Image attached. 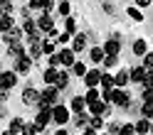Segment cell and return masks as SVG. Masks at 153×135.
Masks as SVG:
<instances>
[{"instance_id": "1", "label": "cell", "mask_w": 153, "mask_h": 135, "mask_svg": "<svg viewBox=\"0 0 153 135\" xmlns=\"http://www.w3.org/2000/svg\"><path fill=\"white\" fill-rule=\"evenodd\" d=\"M42 101L50 103V106H57V101H59V89H57L54 84H50V86L42 91Z\"/></svg>"}, {"instance_id": "2", "label": "cell", "mask_w": 153, "mask_h": 135, "mask_svg": "<svg viewBox=\"0 0 153 135\" xmlns=\"http://www.w3.org/2000/svg\"><path fill=\"white\" fill-rule=\"evenodd\" d=\"M22 101L27 103V106H40V101H42V93L40 91H37V89H25L22 91Z\"/></svg>"}, {"instance_id": "3", "label": "cell", "mask_w": 153, "mask_h": 135, "mask_svg": "<svg viewBox=\"0 0 153 135\" xmlns=\"http://www.w3.org/2000/svg\"><path fill=\"white\" fill-rule=\"evenodd\" d=\"M84 81H87L89 89L99 86V84H101V71H99V69H89V71H87V76H84Z\"/></svg>"}, {"instance_id": "4", "label": "cell", "mask_w": 153, "mask_h": 135, "mask_svg": "<svg viewBox=\"0 0 153 135\" xmlns=\"http://www.w3.org/2000/svg\"><path fill=\"white\" fill-rule=\"evenodd\" d=\"M30 66H32V56H17V62H15V71L17 74H27Z\"/></svg>"}, {"instance_id": "5", "label": "cell", "mask_w": 153, "mask_h": 135, "mask_svg": "<svg viewBox=\"0 0 153 135\" xmlns=\"http://www.w3.org/2000/svg\"><path fill=\"white\" fill-rule=\"evenodd\" d=\"M67 120H69V111H67L64 106L57 103V106H54V123H57V125H64Z\"/></svg>"}, {"instance_id": "6", "label": "cell", "mask_w": 153, "mask_h": 135, "mask_svg": "<svg viewBox=\"0 0 153 135\" xmlns=\"http://www.w3.org/2000/svg\"><path fill=\"white\" fill-rule=\"evenodd\" d=\"M15 84H17V74L15 71H3V76H0V86H3V89H13Z\"/></svg>"}, {"instance_id": "7", "label": "cell", "mask_w": 153, "mask_h": 135, "mask_svg": "<svg viewBox=\"0 0 153 135\" xmlns=\"http://www.w3.org/2000/svg\"><path fill=\"white\" fill-rule=\"evenodd\" d=\"M89 108H91L94 115H109V113H111V108H109V103H106V101H94Z\"/></svg>"}, {"instance_id": "8", "label": "cell", "mask_w": 153, "mask_h": 135, "mask_svg": "<svg viewBox=\"0 0 153 135\" xmlns=\"http://www.w3.org/2000/svg\"><path fill=\"white\" fill-rule=\"evenodd\" d=\"M114 103H116L119 106V108H128V106H131V101H128V93L126 91H114Z\"/></svg>"}, {"instance_id": "9", "label": "cell", "mask_w": 153, "mask_h": 135, "mask_svg": "<svg viewBox=\"0 0 153 135\" xmlns=\"http://www.w3.org/2000/svg\"><path fill=\"white\" fill-rule=\"evenodd\" d=\"M3 37H5V42H7V44H10V42H20V37H22V30H20V27H13V30L3 32Z\"/></svg>"}, {"instance_id": "10", "label": "cell", "mask_w": 153, "mask_h": 135, "mask_svg": "<svg viewBox=\"0 0 153 135\" xmlns=\"http://www.w3.org/2000/svg\"><path fill=\"white\" fill-rule=\"evenodd\" d=\"M87 98H84V96H74V98H72V111L74 113H84V108H87Z\"/></svg>"}, {"instance_id": "11", "label": "cell", "mask_w": 153, "mask_h": 135, "mask_svg": "<svg viewBox=\"0 0 153 135\" xmlns=\"http://www.w3.org/2000/svg\"><path fill=\"white\" fill-rule=\"evenodd\" d=\"M59 59H62V66H74V49H62L59 52Z\"/></svg>"}, {"instance_id": "12", "label": "cell", "mask_w": 153, "mask_h": 135, "mask_svg": "<svg viewBox=\"0 0 153 135\" xmlns=\"http://www.w3.org/2000/svg\"><path fill=\"white\" fill-rule=\"evenodd\" d=\"M146 66H136V69H131V81H136V84H143V79H146Z\"/></svg>"}, {"instance_id": "13", "label": "cell", "mask_w": 153, "mask_h": 135, "mask_svg": "<svg viewBox=\"0 0 153 135\" xmlns=\"http://www.w3.org/2000/svg\"><path fill=\"white\" fill-rule=\"evenodd\" d=\"M119 49H121V42H119V40H109L106 44H104V52H106V54H114V56H116Z\"/></svg>"}, {"instance_id": "14", "label": "cell", "mask_w": 153, "mask_h": 135, "mask_svg": "<svg viewBox=\"0 0 153 135\" xmlns=\"http://www.w3.org/2000/svg\"><path fill=\"white\" fill-rule=\"evenodd\" d=\"M104 59H106V52H104V47H94V49H91V62L101 64Z\"/></svg>"}, {"instance_id": "15", "label": "cell", "mask_w": 153, "mask_h": 135, "mask_svg": "<svg viewBox=\"0 0 153 135\" xmlns=\"http://www.w3.org/2000/svg\"><path fill=\"white\" fill-rule=\"evenodd\" d=\"M146 52H148V44H146V40H136V42H133V54L143 56Z\"/></svg>"}, {"instance_id": "16", "label": "cell", "mask_w": 153, "mask_h": 135, "mask_svg": "<svg viewBox=\"0 0 153 135\" xmlns=\"http://www.w3.org/2000/svg\"><path fill=\"white\" fill-rule=\"evenodd\" d=\"M114 79H116V86H119V89H121V86H126V84H128V79H131V74L121 69V71H119L116 76H114Z\"/></svg>"}, {"instance_id": "17", "label": "cell", "mask_w": 153, "mask_h": 135, "mask_svg": "<svg viewBox=\"0 0 153 135\" xmlns=\"http://www.w3.org/2000/svg\"><path fill=\"white\" fill-rule=\"evenodd\" d=\"M57 76H59V71H57L54 66H50V69L45 71V84H57Z\"/></svg>"}, {"instance_id": "18", "label": "cell", "mask_w": 153, "mask_h": 135, "mask_svg": "<svg viewBox=\"0 0 153 135\" xmlns=\"http://www.w3.org/2000/svg\"><path fill=\"white\" fill-rule=\"evenodd\" d=\"M7 47H10L7 52H10L13 56H25V49H22V44H20V42H10Z\"/></svg>"}, {"instance_id": "19", "label": "cell", "mask_w": 153, "mask_h": 135, "mask_svg": "<svg viewBox=\"0 0 153 135\" xmlns=\"http://www.w3.org/2000/svg\"><path fill=\"white\" fill-rule=\"evenodd\" d=\"M84 44H87V37H84V34H76L74 42H72V49H74V52H82Z\"/></svg>"}, {"instance_id": "20", "label": "cell", "mask_w": 153, "mask_h": 135, "mask_svg": "<svg viewBox=\"0 0 153 135\" xmlns=\"http://www.w3.org/2000/svg\"><path fill=\"white\" fill-rule=\"evenodd\" d=\"M13 17L10 15H3V17H0V30H3V32H7V30H13Z\"/></svg>"}, {"instance_id": "21", "label": "cell", "mask_w": 153, "mask_h": 135, "mask_svg": "<svg viewBox=\"0 0 153 135\" xmlns=\"http://www.w3.org/2000/svg\"><path fill=\"white\" fill-rule=\"evenodd\" d=\"M114 86H116V79L109 74H101V89H114Z\"/></svg>"}, {"instance_id": "22", "label": "cell", "mask_w": 153, "mask_h": 135, "mask_svg": "<svg viewBox=\"0 0 153 135\" xmlns=\"http://www.w3.org/2000/svg\"><path fill=\"white\" fill-rule=\"evenodd\" d=\"M67 84H69V76H67V71H59V76H57V84H54V86L62 91V89H67Z\"/></svg>"}, {"instance_id": "23", "label": "cell", "mask_w": 153, "mask_h": 135, "mask_svg": "<svg viewBox=\"0 0 153 135\" xmlns=\"http://www.w3.org/2000/svg\"><path fill=\"white\" fill-rule=\"evenodd\" d=\"M148 130H151V123H148L146 118H143V120H138V123H136V133H138V135H146Z\"/></svg>"}, {"instance_id": "24", "label": "cell", "mask_w": 153, "mask_h": 135, "mask_svg": "<svg viewBox=\"0 0 153 135\" xmlns=\"http://www.w3.org/2000/svg\"><path fill=\"white\" fill-rule=\"evenodd\" d=\"M22 128H25V120L22 118H13L10 120V130L13 133H22Z\"/></svg>"}, {"instance_id": "25", "label": "cell", "mask_w": 153, "mask_h": 135, "mask_svg": "<svg viewBox=\"0 0 153 135\" xmlns=\"http://www.w3.org/2000/svg\"><path fill=\"white\" fill-rule=\"evenodd\" d=\"M84 98H87V103H89V106H91L94 101H99V89H97V86H94V89H89Z\"/></svg>"}, {"instance_id": "26", "label": "cell", "mask_w": 153, "mask_h": 135, "mask_svg": "<svg viewBox=\"0 0 153 135\" xmlns=\"http://www.w3.org/2000/svg\"><path fill=\"white\" fill-rule=\"evenodd\" d=\"M89 118H87V113H76V128H89Z\"/></svg>"}, {"instance_id": "27", "label": "cell", "mask_w": 153, "mask_h": 135, "mask_svg": "<svg viewBox=\"0 0 153 135\" xmlns=\"http://www.w3.org/2000/svg\"><path fill=\"white\" fill-rule=\"evenodd\" d=\"M72 71H74L76 76H87V71H89V69H87V66H84L82 62H76V64L72 66Z\"/></svg>"}, {"instance_id": "28", "label": "cell", "mask_w": 153, "mask_h": 135, "mask_svg": "<svg viewBox=\"0 0 153 135\" xmlns=\"http://www.w3.org/2000/svg\"><path fill=\"white\" fill-rule=\"evenodd\" d=\"M143 115L153 120V101H143Z\"/></svg>"}, {"instance_id": "29", "label": "cell", "mask_w": 153, "mask_h": 135, "mask_svg": "<svg viewBox=\"0 0 153 135\" xmlns=\"http://www.w3.org/2000/svg\"><path fill=\"white\" fill-rule=\"evenodd\" d=\"M37 130H40V128H37V123H25V128H22V135H35Z\"/></svg>"}, {"instance_id": "30", "label": "cell", "mask_w": 153, "mask_h": 135, "mask_svg": "<svg viewBox=\"0 0 153 135\" xmlns=\"http://www.w3.org/2000/svg\"><path fill=\"white\" fill-rule=\"evenodd\" d=\"M128 15H131V20H136V22L143 20V12L138 10V7H128Z\"/></svg>"}, {"instance_id": "31", "label": "cell", "mask_w": 153, "mask_h": 135, "mask_svg": "<svg viewBox=\"0 0 153 135\" xmlns=\"http://www.w3.org/2000/svg\"><path fill=\"white\" fill-rule=\"evenodd\" d=\"M89 125H91V128H97V130H99V128H104V115H94Z\"/></svg>"}, {"instance_id": "32", "label": "cell", "mask_w": 153, "mask_h": 135, "mask_svg": "<svg viewBox=\"0 0 153 135\" xmlns=\"http://www.w3.org/2000/svg\"><path fill=\"white\" fill-rule=\"evenodd\" d=\"M119 135H136V125H128V123L121 125V133Z\"/></svg>"}, {"instance_id": "33", "label": "cell", "mask_w": 153, "mask_h": 135, "mask_svg": "<svg viewBox=\"0 0 153 135\" xmlns=\"http://www.w3.org/2000/svg\"><path fill=\"white\" fill-rule=\"evenodd\" d=\"M69 12H72L69 3H67V0H64V3H59V15H62V17H69Z\"/></svg>"}, {"instance_id": "34", "label": "cell", "mask_w": 153, "mask_h": 135, "mask_svg": "<svg viewBox=\"0 0 153 135\" xmlns=\"http://www.w3.org/2000/svg\"><path fill=\"white\" fill-rule=\"evenodd\" d=\"M143 101H153V86H143Z\"/></svg>"}, {"instance_id": "35", "label": "cell", "mask_w": 153, "mask_h": 135, "mask_svg": "<svg viewBox=\"0 0 153 135\" xmlns=\"http://www.w3.org/2000/svg\"><path fill=\"white\" fill-rule=\"evenodd\" d=\"M42 49H45V54H54V42H42Z\"/></svg>"}, {"instance_id": "36", "label": "cell", "mask_w": 153, "mask_h": 135, "mask_svg": "<svg viewBox=\"0 0 153 135\" xmlns=\"http://www.w3.org/2000/svg\"><path fill=\"white\" fill-rule=\"evenodd\" d=\"M143 86H153V69L146 71V79H143Z\"/></svg>"}, {"instance_id": "37", "label": "cell", "mask_w": 153, "mask_h": 135, "mask_svg": "<svg viewBox=\"0 0 153 135\" xmlns=\"http://www.w3.org/2000/svg\"><path fill=\"white\" fill-rule=\"evenodd\" d=\"M104 66H116V56H114V54H106V59H104Z\"/></svg>"}, {"instance_id": "38", "label": "cell", "mask_w": 153, "mask_h": 135, "mask_svg": "<svg viewBox=\"0 0 153 135\" xmlns=\"http://www.w3.org/2000/svg\"><path fill=\"white\" fill-rule=\"evenodd\" d=\"M64 27H67V32L72 34V32H74V27H76V22L72 20V17H67V25H64Z\"/></svg>"}, {"instance_id": "39", "label": "cell", "mask_w": 153, "mask_h": 135, "mask_svg": "<svg viewBox=\"0 0 153 135\" xmlns=\"http://www.w3.org/2000/svg\"><path fill=\"white\" fill-rule=\"evenodd\" d=\"M143 66H146V69H153V54H146V59H143Z\"/></svg>"}, {"instance_id": "40", "label": "cell", "mask_w": 153, "mask_h": 135, "mask_svg": "<svg viewBox=\"0 0 153 135\" xmlns=\"http://www.w3.org/2000/svg\"><path fill=\"white\" fill-rule=\"evenodd\" d=\"M57 64H62L59 54H50V66H57Z\"/></svg>"}, {"instance_id": "41", "label": "cell", "mask_w": 153, "mask_h": 135, "mask_svg": "<svg viewBox=\"0 0 153 135\" xmlns=\"http://www.w3.org/2000/svg\"><path fill=\"white\" fill-rule=\"evenodd\" d=\"M109 133H111V135H119V133H121V125H116V123L109 125Z\"/></svg>"}, {"instance_id": "42", "label": "cell", "mask_w": 153, "mask_h": 135, "mask_svg": "<svg viewBox=\"0 0 153 135\" xmlns=\"http://www.w3.org/2000/svg\"><path fill=\"white\" fill-rule=\"evenodd\" d=\"M84 135H97V128H91V125H89V128H84Z\"/></svg>"}, {"instance_id": "43", "label": "cell", "mask_w": 153, "mask_h": 135, "mask_svg": "<svg viewBox=\"0 0 153 135\" xmlns=\"http://www.w3.org/2000/svg\"><path fill=\"white\" fill-rule=\"evenodd\" d=\"M136 5L138 7H146V5H151V0H136Z\"/></svg>"}, {"instance_id": "44", "label": "cell", "mask_w": 153, "mask_h": 135, "mask_svg": "<svg viewBox=\"0 0 153 135\" xmlns=\"http://www.w3.org/2000/svg\"><path fill=\"white\" fill-rule=\"evenodd\" d=\"M59 42L64 44V42H69V32H64V34H59Z\"/></svg>"}, {"instance_id": "45", "label": "cell", "mask_w": 153, "mask_h": 135, "mask_svg": "<svg viewBox=\"0 0 153 135\" xmlns=\"http://www.w3.org/2000/svg\"><path fill=\"white\" fill-rule=\"evenodd\" d=\"M3 135H15V133H13V130H5V133H3Z\"/></svg>"}, {"instance_id": "46", "label": "cell", "mask_w": 153, "mask_h": 135, "mask_svg": "<svg viewBox=\"0 0 153 135\" xmlns=\"http://www.w3.org/2000/svg\"><path fill=\"white\" fill-rule=\"evenodd\" d=\"M54 135H67V133H64V130H57V133H54Z\"/></svg>"}, {"instance_id": "47", "label": "cell", "mask_w": 153, "mask_h": 135, "mask_svg": "<svg viewBox=\"0 0 153 135\" xmlns=\"http://www.w3.org/2000/svg\"><path fill=\"white\" fill-rule=\"evenodd\" d=\"M151 133H153V120H151Z\"/></svg>"}, {"instance_id": "48", "label": "cell", "mask_w": 153, "mask_h": 135, "mask_svg": "<svg viewBox=\"0 0 153 135\" xmlns=\"http://www.w3.org/2000/svg\"><path fill=\"white\" fill-rule=\"evenodd\" d=\"M109 135H111V133H109Z\"/></svg>"}]
</instances>
